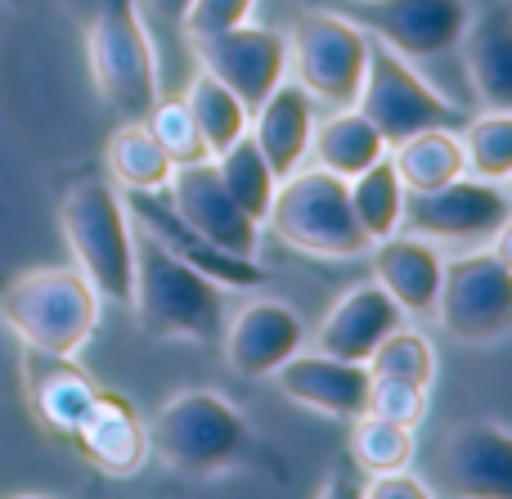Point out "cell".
I'll return each instance as SVG.
<instances>
[{
  "label": "cell",
  "mask_w": 512,
  "mask_h": 499,
  "mask_svg": "<svg viewBox=\"0 0 512 499\" xmlns=\"http://www.w3.org/2000/svg\"><path fill=\"white\" fill-rule=\"evenodd\" d=\"M131 311L149 338L216 342L225 329V288L203 270L171 257L158 239L135 230V284Z\"/></svg>",
  "instance_id": "6da1fadb"
},
{
  "label": "cell",
  "mask_w": 512,
  "mask_h": 499,
  "mask_svg": "<svg viewBox=\"0 0 512 499\" xmlns=\"http://www.w3.org/2000/svg\"><path fill=\"white\" fill-rule=\"evenodd\" d=\"M0 324L14 329L23 347L81 356L99 329V293L77 266L23 270L0 293Z\"/></svg>",
  "instance_id": "7a4b0ae2"
},
{
  "label": "cell",
  "mask_w": 512,
  "mask_h": 499,
  "mask_svg": "<svg viewBox=\"0 0 512 499\" xmlns=\"http://www.w3.org/2000/svg\"><path fill=\"white\" fill-rule=\"evenodd\" d=\"M144 428H149V455H158L180 477H216L239 464L252 446L243 410L212 387H185L167 396Z\"/></svg>",
  "instance_id": "3957f363"
},
{
  "label": "cell",
  "mask_w": 512,
  "mask_h": 499,
  "mask_svg": "<svg viewBox=\"0 0 512 499\" xmlns=\"http://www.w3.org/2000/svg\"><path fill=\"white\" fill-rule=\"evenodd\" d=\"M72 266L90 279L99 302L131 306L135 284V225L122 194L108 180H77L59 207Z\"/></svg>",
  "instance_id": "277c9868"
},
{
  "label": "cell",
  "mask_w": 512,
  "mask_h": 499,
  "mask_svg": "<svg viewBox=\"0 0 512 499\" xmlns=\"http://www.w3.org/2000/svg\"><path fill=\"white\" fill-rule=\"evenodd\" d=\"M436 320L463 347H495L512 333V261L508 230L486 248L445 257Z\"/></svg>",
  "instance_id": "5b68a950"
},
{
  "label": "cell",
  "mask_w": 512,
  "mask_h": 499,
  "mask_svg": "<svg viewBox=\"0 0 512 499\" xmlns=\"http://www.w3.org/2000/svg\"><path fill=\"white\" fill-rule=\"evenodd\" d=\"M265 225L288 248L319 261H360L369 252V239H364L360 221L351 212L346 180L328 176L319 167H297L292 176L279 180Z\"/></svg>",
  "instance_id": "8992f818"
},
{
  "label": "cell",
  "mask_w": 512,
  "mask_h": 499,
  "mask_svg": "<svg viewBox=\"0 0 512 499\" xmlns=\"http://www.w3.org/2000/svg\"><path fill=\"white\" fill-rule=\"evenodd\" d=\"M86 59L95 90L117 117H144L158 99V50L135 0H104L90 18Z\"/></svg>",
  "instance_id": "52a82bcc"
},
{
  "label": "cell",
  "mask_w": 512,
  "mask_h": 499,
  "mask_svg": "<svg viewBox=\"0 0 512 499\" xmlns=\"http://www.w3.org/2000/svg\"><path fill=\"white\" fill-rule=\"evenodd\" d=\"M288 68L297 86L328 113L355 108L369 68V32L337 9H301L288 36Z\"/></svg>",
  "instance_id": "ba28073f"
},
{
  "label": "cell",
  "mask_w": 512,
  "mask_h": 499,
  "mask_svg": "<svg viewBox=\"0 0 512 499\" xmlns=\"http://www.w3.org/2000/svg\"><path fill=\"white\" fill-rule=\"evenodd\" d=\"M512 221V203L504 185H490L477 176H454L441 189H418L405 194V216H400V230L418 234V239L436 243V248L450 252H468V248H486Z\"/></svg>",
  "instance_id": "9c48e42d"
},
{
  "label": "cell",
  "mask_w": 512,
  "mask_h": 499,
  "mask_svg": "<svg viewBox=\"0 0 512 499\" xmlns=\"http://www.w3.org/2000/svg\"><path fill=\"white\" fill-rule=\"evenodd\" d=\"M355 108L373 122V131L387 140V149L418 131L459 122V108L414 68V59L387 50L373 36H369V68H364V86L355 95Z\"/></svg>",
  "instance_id": "30bf717a"
},
{
  "label": "cell",
  "mask_w": 512,
  "mask_h": 499,
  "mask_svg": "<svg viewBox=\"0 0 512 499\" xmlns=\"http://www.w3.org/2000/svg\"><path fill=\"white\" fill-rule=\"evenodd\" d=\"M337 14L405 59H436L459 50L472 9L468 0H342Z\"/></svg>",
  "instance_id": "8fae6325"
},
{
  "label": "cell",
  "mask_w": 512,
  "mask_h": 499,
  "mask_svg": "<svg viewBox=\"0 0 512 499\" xmlns=\"http://www.w3.org/2000/svg\"><path fill=\"white\" fill-rule=\"evenodd\" d=\"M194 54L198 68L212 72L221 86H230L248 113H256V104L288 77V36L265 23H252V18L230 32L194 41Z\"/></svg>",
  "instance_id": "7c38bea8"
},
{
  "label": "cell",
  "mask_w": 512,
  "mask_h": 499,
  "mask_svg": "<svg viewBox=\"0 0 512 499\" xmlns=\"http://www.w3.org/2000/svg\"><path fill=\"white\" fill-rule=\"evenodd\" d=\"M162 194L176 207L180 221H189L203 239H212L216 248L234 252V257H256V248H261V225L234 203V194L221 185V176H216L212 158L180 162Z\"/></svg>",
  "instance_id": "4fadbf2b"
},
{
  "label": "cell",
  "mask_w": 512,
  "mask_h": 499,
  "mask_svg": "<svg viewBox=\"0 0 512 499\" xmlns=\"http://www.w3.org/2000/svg\"><path fill=\"white\" fill-rule=\"evenodd\" d=\"M122 203H126V212H131L135 230L158 239L171 257H180L185 266L203 270V275L216 279L221 288H261L265 279H270L256 257H234V252L216 248L212 239H203L189 221H180L176 207L167 203V194H122Z\"/></svg>",
  "instance_id": "5bb4252c"
},
{
  "label": "cell",
  "mask_w": 512,
  "mask_h": 499,
  "mask_svg": "<svg viewBox=\"0 0 512 499\" xmlns=\"http://www.w3.org/2000/svg\"><path fill=\"white\" fill-rule=\"evenodd\" d=\"M436 473L450 495L508 499L512 495V437L495 419H468L445 432L436 450ZM436 486V491H441Z\"/></svg>",
  "instance_id": "9a60e30c"
},
{
  "label": "cell",
  "mask_w": 512,
  "mask_h": 499,
  "mask_svg": "<svg viewBox=\"0 0 512 499\" xmlns=\"http://www.w3.org/2000/svg\"><path fill=\"white\" fill-rule=\"evenodd\" d=\"M225 365L239 378H270L288 356L306 347V324L279 297H252L221 329Z\"/></svg>",
  "instance_id": "2e32d148"
},
{
  "label": "cell",
  "mask_w": 512,
  "mask_h": 499,
  "mask_svg": "<svg viewBox=\"0 0 512 499\" xmlns=\"http://www.w3.org/2000/svg\"><path fill=\"white\" fill-rule=\"evenodd\" d=\"M274 383L301 410H315L324 419L351 423L355 414H364V392H369V365L355 360H337L324 351H297L274 369Z\"/></svg>",
  "instance_id": "e0dca14e"
},
{
  "label": "cell",
  "mask_w": 512,
  "mask_h": 499,
  "mask_svg": "<svg viewBox=\"0 0 512 499\" xmlns=\"http://www.w3.org/2000/svg\"><path fill=\"white\" fill-rule=\"evenodd\" d=\"M369 279L405 311V320H427L436 311V293H441V266L445 252L436 243L418 239L409 230H396L387 239L369 243Z\"/></svg>",
  "instance_id": "ac0fdd59"
},
{
  "label": "cell",
  "mask_w": 512,
  "mask_h": 499,
  "mask_svg": "<svg viewBox=\"0 0 512 499\" xmlns=\"http://www.w3.org/2000/svg\"><path fill=\"white\" fill-rule=\"evenodd\" d=\"M81 459L104 477H135L149 464V428L122 392H99L81 428L72 432Z\"/></svg>",
  "instance_id": "d6986e66"
},
{
  "label": "cell",
  "mask_w": 512,
  "mask_h": 499,
  "mask_svg": "<svg viewBox=\"0 0 512 499\" xmlns=\"http://www.w3.org/2000/svg\"><path fill=\"white\" fill-rule=\"evenodd\" d=\"M23 392L41 428H50L54 437H72L81 428V419L90 414V405H95L99 387L77 365V356L23 347Z\"/></svg>",
  "instance_id": "ffe728a7"
},
{
  "label": "cell",
  "mask_w": 512,
  "mask_h": 499,
  "mask_svg": "<svg viewBox=\"0 0 512 499\" xmlns=\"http://www.w3.org/2000/svg\"><path fill=\"white\" fill-rule=\"evenodd\" d=\"M400 324H405V311L369 279V284L346 288V293L328 306V315L315 329V351L364 365V360L373 356V347H378L391 329H400Z\"/></svg>",
  "instance_id": "44dd1931"
},
{
  "label": "cell",
  "mask_w": 512,
  "mask_h": 499,
  "mask_svg": "<svg viewBox=\"0 0 512 499\" xmlns=\"http://www.w3.org/2000/svg\"><path fill=\"white\" fill-rule=\"evenodd\" d=\"M310 131H315V99L292 77H283L248 117V135L256 140V149L265 153V162H270V171L279 180L292 176L297 167H306Z\"/></svg>",
  "instance_id": "7402d4cb"
},
{
  "label": "cell",
  "mask_w": 512,
  "mask_h": 499,
  "mask_svg": "<svg viewBox=\"0 0 512 499\" xmlns=\"http://www.w3.org/2000/svg\"><path fill=\"white\" fill-rule=\"evenodd\" d=\"M463 63H468V81L477 99L490 113H508L512 108V9L504 0L486 5L477 18H468L459 36Z\"/></svg>",
  "instance_id": "603a6c76"
},
{
  "label": "cell",
  "mask_w": 512,
  "mask_h": 499,
  "mask_svg": "<svg viewBox=\"0 0 512 499\" xmlns=\"http://www.w3.org/2000/svg\"><path fill=\"white\" fill-rule=\"evenodd\" d=\"M382 153H387V140L373 131V122L360 108H337V113H328L310 131V158H315L319 171H328L337 180L360 176Z\"/></svg>",
  "instance_id": "cb8c5ba5"
},
{
  "label": "cell",
  "mask_w": 512,
  "mask_h": 499,
  "mask_svg": "<svg viewBox=\"0 0 512 499\" xmlns=\"http://www.w3.org/2000/svg\"><path fill=\"white\" fill-rule=\"evenodd\" d=\"M104 162L122 194H162L171 171H176V162L153 140L144 117H122V126H117L104 144Z\"/></svg>",
  "instance_id": "d4e9b609"
},
{
  "label": "cell",
  "mask_w": 512,
  "mask_h": 499,
  "mask_svg": "<svg viewBox=\"0 0 512 499\" xmlns=\"http://www.w3.org/2000/svg\"><path fill=\"white\" fill-rule=\"evenodd\" d=\"M391 167H396L405 194L418 189H441L454 176H463V144L450 126H432V131H418L409 140L391 144Z\"/></svg>",
  "instance_id": "484cf974"
},
{
  "label": "cell",
  "mask_w": 512,
  "mask_h": 499,
  "mask_svg": "<svg viewBox=\"0 0 512 499\" xmlns=\"http://www.w3.org/2000/svg\"><path fill=\"white\" fill-rule=\"evenodd\" d=\"M346 194H351V212L360 221L364 239L378 243L387 234L400 230V216H405V185H400L396 167H391V153H382L373 167H364L360 176L346 180Z\"/></svg>",
  "instance_id": "4316f807"
},
{
  "label": "cell",
  "mask_w": 512,
  "mask_h": 499,
  "mask_svg": "<svg viewBox=\"0 0 512 499\" xmlns=\"http://www.w3.org/2000/svg\"><path fill=\"white\" fill-rule=\"evenodd\" d=\"M185 104L189 113H194V126L198 135H203L207 144V158H216V153H225L234 140H243L248 135V108H243V99L234 95L230 86H221V81L212 77V72L198 68V77L189 81L185 90Z\"/></svg>",
  "instance_id": "83f0119b"
},
{
  "label": "cell",
  "mask_w": 512,
  "mask_h": 499,
  "mask_svg": "<svg viewBox=\"0 0 512 499\" xmlns=\"http://www.w3.org/2000/svg\"><path fill=\"white\" fill-rule=\"evenodd\" d=\"M212 162H216V176H221V185L234 194V203H239L256 225H265V216H270V203H274V189H279V176L270 171V162H265V153L256 149L252 135L234 140L230 149L216 153Z\"/></svg>",
  "instance_id": "f1b7e54d"
},
{
  "label": "cell",
  "mask_w": 512,
  "mask_h": 499,
  "mask_svg": "<svg viewBox=\"0 0 512 499\" xmlns=\"http://www.w3.org/2000/svg\"><path fill=\"white\" fill-rule=\"evenodd\" d=\"M414 450H418L414 428H405V423L378 419V414H355L351 419V464L364 477L409 468L414 464Z\"/></svg>",
  "instance_id": "f546056e"
},
{
  "label": "cell",
  "mask_w": 512,
  "mask_h": 499,
  "mask_svg": "<svg viewBox=\"0 0 512 499\" xmlns=\"http://www.w3.org/2000/svg\"><path fill=\"white\" fill-rule=\"evenodd\" d=\"M463 144V171L490 185H508L512 176V113H490L468 122V131L459 135Z\"/></svg>",
  "instance_id": "4dcf8cb0"
},
{
  "label": "cell",
  "mask_w": 512,
  "mask_h": 499,
  "mask_svg": "<svg viewBox=\"0 0 512 499\" xmlns=\"http://www.w3.org/2000/svg\"><path fill=\"white\" fill-rule=\"evenodd\" d=\"M364 365H369V374H387V378H405V383H418V387H432L436 351L418 329L400 324V329H391L387 338L373 347V356L364 360Z\"/></svg>",
  "instance_id": "1f68e13d"
},
{
  "label": "cell",
  "mask_w": 512,
  "mask_h": 499,
  "mask_svg": "<svg viewBox=\"0 0 512 499\" xmlns=\"http://www.w3.org/2000/svg\"><path fill=\"white\" fill-rule=\"evenodd\" d=\"M144 126L153 131V140L167 149V158L176 162H198L207 158V144L194 126V113H189L185 99H153V108L144 113Z\"/></svg>",
  "instance_id": "d6a6232c"
},
{
  "label": "cell",
  "mask_w": 512,
  "mask_h": 499,
  "mask_svg": "<svg viewBox=\"0 0 512 499\" xmlns=\"http://www.w3.org/2000/svg\"><path fill=\"white\" fill-rule=\"evenodd\" d=\"M364 414H378V419H391V423H405V428H418V423H423V414H427V387L405 383V378L369 374Z\"/></svg>",
  "instance_id": "836d02e7"
},
{
  "label": "cell",
  "mask_w": 512,
  "mask_h": 499,
  "mask_svg": "<svg viewBox=\"0 0 512 499\" xmlns=\"http://www.w3.org/2000/svg\"><path fill=\"white\" fill-rule=\"evenodd\" d=\"M252 5H256V0H189L180 32H185L189 41H203V36L230 32V27L248 23V18H252Z\"/></svg>",
  "instance_id": "e575fe53"
},
{
  "label": "cell",
  "mask_w": 512,
  "mask_h": 499,
  "mask_svg": "<svg viewBox=\"0 0 512 499\" xmlns=\"http://www.w3.org/2000/svg\"><path fill=\"white\" fill-rule=\"evenodd\" d=\"M360 495H369V499H432L436 486L423 482V477H414L409 468H391V473H373L369 482L360 486Z\"/></svg>",
  "instance_id": "d590c367"
},
{
  "label": "cell",
  "mask_w": 512,
  "mask_h": 499,
  "mask_svg": "<svg viewBox=\"0 0 512 499\" xmlns=\"http://www.w3.org/2000/svg\"><path fill=\"white\" fill-rule=\"evenodd\" d=\"M135 5H140V14H144V18H153V23H162V27H180V23H185L189 0H135Z\"/></svg>",
  "instance_id": "8d00e7d4"
}]
</instances>
